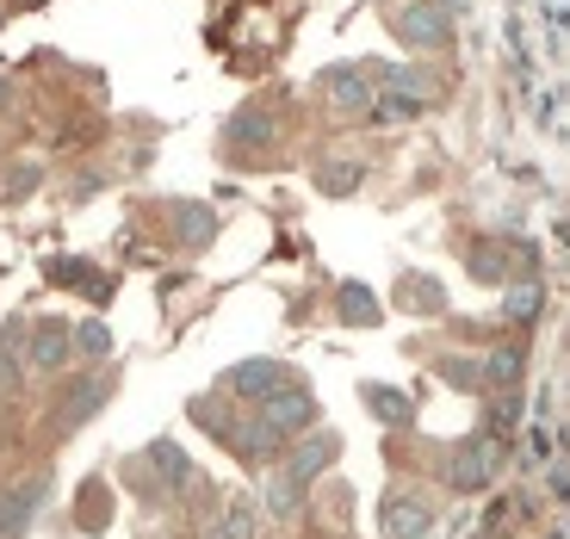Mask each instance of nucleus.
<instances>
[{
  "label": "nucleus",
  "instance_id": "f257e3e1",
  "mask_svg": "<svg viewBox=\"0 0 570 539\" xmlns=\"http://www.w3.org/2000/svg\"><path fill=\"white\" fill-rule=\"evenodd\" d=\"M391 31H397L410 50H422V57L428 50H446V43H453V7H446V0H410V7L391 19Z\"/></svg>",
  "mask_w": 570,
  "mask_h": 539
},
{
  "label": "nucleus",
  "instance_id": "f03ea898",
  "mask_svg": "<svg viewBox=\"0 0 570 539\" xmlns=\"http://www.w3.org/2000/svg\"><path fill=\"white\" fill-rule=\"evenodd\" d=\"M372 62H335V69L316 75V87H323L328 100L342 106V112H360V106H372Z\"/></svg>",
  "mask_w": 570,
  "mask_h": 539
},
{
  "label": "nucleus",
  "instance_id": "7ed1b4c3",
  "mask_svg": "<svg viewBox=\"0 0 570 539\" xmlns=\"http://www.w3.org/2000/svg\"><path fill=\"white\" fill-rule=\"evenodd\" d=\"M434 527V509L422 497H385L379 502V533L385 539H422Z\"/></svg>",
  "mask_w": 570,
  "mask_h": 539
},
{
  "label": "nucleus",
  "instance_id": "20e7f679",
  "mask_svg": "<svg viewBox=\"0 0 570 539\" xmlns=\"http://www.w3.org/2000/svg\"><path fill=\"white\" fill-rule=\"evenodd\" d=\"M490 471H497V440H490V434H471L465 447L453 453V490H484Z\"/></svg>",
  "mask_w": 570,
  "mask_h": 539
},
{
  "label": "nucleus",
  "instance_id": "39448f33",
  "mask_svg": "<svg viewBox=\"0 0 570 539\" xmlns=\"http://www.w3.org/2000/svg\"><path fill=\"white\" fill-rule=\"evenodd\" d=\"M43 490H50L43 478H26V483H13V490L0 497V539H19V533H26L31 514L43 509Z\"/></svg>",
  "mask_w": 570,
  "mask_h": 539
},
{
  "label": "nucleus",
  "instance_id": "423d86ee",
  "mask_svg": "<svg viewBox=\"0 0 570 539\" xmlns=\"http://www.w3.org/2000/svg\"><path fill=\"white\" fill-rule=\"evenodd\" d=\"M279 379H285V372L273 366V360H243V366H229L224 391H229V398H261V403H267L273 391H279Z\"/></svg>",
  "mask_w": 570,
  "mask_h": 539
},
{
  "label": "nucleus",
  "instance_id": "0eeeda50",
  "mask_svg": "<svg viewBox=\"0 0 570 539\" xmlns=\"http://www.w3.org/2000/svg\"><path fill=\"white\" fill-rule=\"evenodd\" d=\"M261 415H267V422L279 428V434H298V428H311V422H316V398H311V391H273Z\"/></svg>",
  "mask_w": 570,
  "mask_h": 539
},
{
  "label": "nucleus",
  "instance_id": "6e6552de",
  "mask_svg": "<svg viewBox=\"0 0 570 539\" xmlns=\"http://www.w3.org/2000/svg\"><path fill=\"white\" fill-rule=\"evenodd\" d=\"M335 453H342V440H335V434H316V440H304L298 453L285 459V478H292V483L304 490V483H311L323 465H335Z\"/></svg>",
  "mask_w": 570,
  "mask_h": 539
},
{
  "label": "nucleus",
  "instance_id": "1a4fd4ad",
  "mask_svg": "<svg viewBox=\"0 0 570 539\" xmlns=\"http://www.w3.org/2000/svg\"><path fill=\"white\" fill-rule=\"evenodd\" d=\"M372 75H379V87H385V94H397V100H415V106L434 94V75H428L422 62H403V69H385V62H379Z\"/></svg>",
  "mask_w": 570,
  "mask_h": 539
},
{
  "label": "nucleus",
  "instance_id": "9d476101",
  "mask_svg": "<svg viewBox=\"0 0 570 539\" xmlns=\"http://www.w3.org/2000/svg\"><path fill=\"white\" fill-rule=\"evenodd\" d=\"M69 360V323H57V316H43L38 323V341H31V366H62Z\"/></svg>",
  "mask_w": 570,
  "mask_h": 539
},
{
  "label": "nucleus",
  "instance_id": "9b49d317",
  "mask_svg": "<svg viewBox=\"0 0 570 539\" xmlns=\"http://www.w3.org/2000/svg\"><path fill=\"white\" fill-rule=\"evenodd\" d=\"M224 137H229V143H248V149H261V143L279 137V125H273V118L261 112V106H243V112H236V118L224 125Z\"/></svg>",
  "mask_w": 570,
  "mask_h": 539
},
{
  "label": "nucleus",
  "instance_id": "f8f14e48",
  "mask_svg": "<svg viewBox=\"0 0 570 539\" xmlns=\"http://www.w3.org/2000/svg\"><path fill=\"white\" fill-rule=\"evenodd\" d=\"M335 311H342V323H354V329H366V323H379V298H372L360 280H347L342 292H335Z\"/></svg>",
  "mask_w": 570,
  "mask_h": 539
},
{
  "label": "nucleus",
  "instance_id": "ddd939ff",
  "mask_svg": "<svg viewBox=\"0 0 570 539\" xmlns=\"http://www.w3.org/2000/svg\"><path fill=\"white\" fill-rule=\"evenodd\" d=\"M366 410L379 415L385 428H403V422H410V398H403L397 384H366Z\"/></svg>",
  "mask_w": 570,
  "mask_h": 539
},
{
  "label": "nucleus",
  "instance_id": "4468645a",
  "mask_svg": "<svg viewBox=\"0 0 570 539\" xmlns=\"http://www.w3.org/2000/svg\"><path fill=\"white\" fill-rule=\"evenodd\" d=\"M174 229H180V236L193 242V248H205V242L217 236V217L205 212V205H180V212H174Z\"/></svg>",
  "mask_w": 570,
  "mask_h": 539
},
{
  "label": "nucleus",
  "instance_id": "2eb2a0df",
  "mask_svg": "<svg viewBox=\"0 0 570 539\" xmlns=\"http://www.w3.org/2000/svg\"><path fill=\"white\" fill-rule=\"evenodd\" d=\"M502 316H509V323H533V316H540V285H509V298H502Z\"/></svg>",
  "mask_w": 570,
  "mask_h": 539
},
{
  "label": "nucleus",
  "instance_id": "dca6fc26",
  "mask_svg": "<svg viewBox=\"0 0 570 539\" xmlns=\"http://www.w3.org/2000/svg\"><path fill=\"white\" fill-rule=\"evenodd\" d=\"M106 391H112V384H106V379H87L81 391H75L69 403H62V422H81V415H94V410H100V403H106Z\"/></svg>",
  "mask_w": 570,
  "mask_h": 539
},
{
  "label": "nucleus",
  "instance_id": "f3484780",
  "mask_svg": "<svg viewBox=\"0 0 570 539\" xmlns=\"http://www.w3.org/2000/svg\"><path fill=\"white\" fill-rule=\"evenodd\" d=\"M484 379L497 384V391H509V384L521 379V347H497V354L484 360Z\"/></svg>",
  "mask_w": 570,
  "mask_h": 539
},
{
  "label": "nucleus",
  "instance_id": "a211bd4d",
  "mask_svg": "<svg viewBox=\"0 0 570 539\" xmlns=\"http://www.w3.org/2000/svg\"><path fill=\"white\" fill-rule=\"evenodd\" d=\"M403 304H410V311H446V298H441V285L434 280H403Z\"/></svg>",
  "mask_w": 570,
  "mask_h": 539
},
{
  "label": "nucleus",
  "instance_id": "6ab92c4d",
  "mask_svg": "<svg viewBox=\"0 0 570 539\" xmlns=\"http://www.w3.org/2000/svg\"><path fill=\"white\" fill-rule=\"evenodd\" d=\"M149 459H156V471H161L168 483H186V471H193V465H186V453L174 447V440H156V447H149Z\"/></svg>",
  "mask_w": 570,
  "mask_h": 539
},
{
  "label": "nucleus",
  "instance_id": "aec40b11",
  "mask_svg": "<svg viewBox=\"0 0 570 539\" xmlns=\"http://www.w3.org/2000/svg\"><path fill=\"white\" fill-rule=\"evenodd\" d=\"M366 112H372V125H403V118H415L422 106H415V100H397V94H379Z\"/></svg>",
  "mask_w": 570,
  "mask_h": 539
},
{
  "label": "nucleus",
  "instance_id": "412c9836",
  "mask_svg": "<svg viewBox=\"0 0 570 539\" xmlns=\"http://www.w3.org/2000/svg\"><path fill=\"white\" fill-rule=\"evenodd\" d=\"M316 180H323L328 193H354V186L366 180V168H360V161H328V168L316 174Z\"/></svg>",
  "mask_w": 570,
  "mask_h": 539
},
{
  "label": "nucleus",
  "instance_id": "4be33fe9",
  "mask_svg": "<svg viewBox=\"0 0 570 539\" xmlns=\"http://www.w3.org/2000/svg\"><path fill=\"white\" fill-rule=\"evenodd\" d=\"M75 347L94 354V360H106V354H112V335H106V323H81V329H75Z\"/></svg>",
  "mask_w": 570,
  "mask_h": 539
},
{
  "label": "nucleus",
  "instance_id": "5701e85b",
  "mask_svg": "<svg viewBox=\"0 0 570 539\" xmlns=\"http://www.w3.org/2000/svg\"><path fill=\"white\" fill-rule=\"evenodd\" d=\"M441 379L459 384V391H478V384H484V372L471 366V360H441Z\"/></svg>",
  "mask_w": 570,
  "mask_h": 539
},
{
  "label": "nucleus",
  "instance_id": "b1692460",
  "mask_svg": "<svg viewBox=\"0 0 570 539\" xmlns=\"http://www.w3.org/2000/svg\"><path fill=\"white\" fill-rule=\"evenodd\" d=\"M26 391V372H19V360L0 347V398H19Z\"/></svg>",
  "mask_w": 570,
  "mask_h": 539
},
{
  "label": "nucleus",
  "instance_id": "393cba45",
  "mask_svg": "<svg viewBox=\"0 0 570 539\" xmlns=\"http://www.w3.org/2000/svg\"><path fill=\"white\" fill-rule=\"evenodd\" d=\"M26 186H38V161H19V168L7 174V199H26Z\"/></svg>",
  "mask_w": 570,
  "mask_h": 539
},
{
  "label": "nucleus",
  "instance_id": "a878e982",
  "mask_svg": "<svg viewBox=\"0 0 570 539\" xmlns=\"http://www.w3.org/2000/svg\"><path fill=\"white\" fill-rule=\"evenodd\" d=\"M471 273L478 280H502V255L497 248H471Z\"/></svg>",
  "mask_w": 570,
  "mask_h": 539
}]
</instances>
